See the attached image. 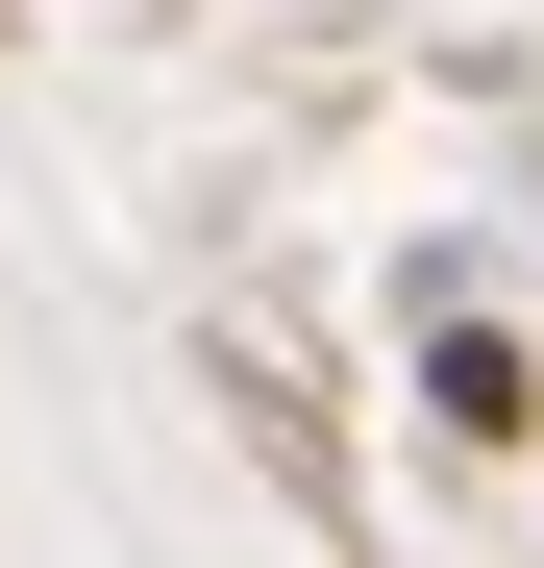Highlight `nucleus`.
Here are the masks:
<instances>
[{
	"mask_svg": "<svg viewBox=\"0 0 544 568\" xmlns=\"http://www.w3.org/2000/svg\"><path fill=\"white\" fill-rule=\"evenodd\" d=\"M421 420H445V445H544V371H520L471 297H421Z\"/></svg>",
	"mask_w": 544,
	"mask_h": 568,
	"instance_id": "obj_1",
	"label": "nucleus"
}]
</instances>
